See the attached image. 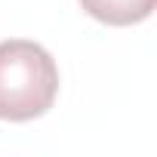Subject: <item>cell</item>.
Returning a JSON list of instances; mask_svg holds the SVG:
<instances>
[{"label": "cell", "instance_id": "7a4b0ae2", "mask_svg": "<svg viewBox=\"0 0 157 157\" xmlns=\"http://www.w3.org/2000/svg\"><path fill=\"white\" fill-rule=\"evenodd\" d=\"M157 0H80V6L102 25L111 28H129L145 19H151Z\"/></svg>", "mask_w": 157, "mask_h": 157}, {"label": "cell", "instance_id": "6da1fadb", "mask_svg": "<svg viewBox=\"0 0 157 157\" xmlns=\"http://www.w3.org/2000/svg\"><path fill=\"white\" fill-rule=\"evenodd\" d=\"M59 96V65L34 40L0 43V120L43 117Z\"/></svg>", "mask_w": 157, "mask_h": 157}]
</instances>
